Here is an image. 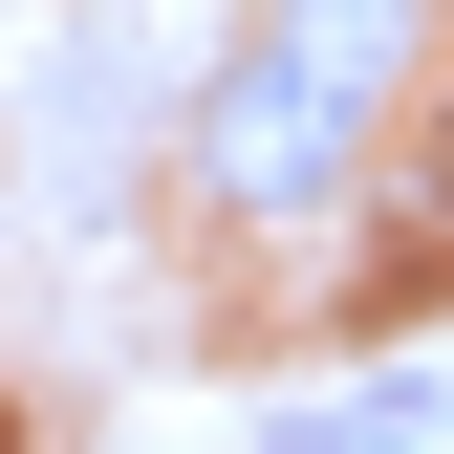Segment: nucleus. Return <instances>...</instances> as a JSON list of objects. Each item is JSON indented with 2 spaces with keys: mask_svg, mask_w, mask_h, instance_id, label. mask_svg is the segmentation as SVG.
<instances>
[{
  "mask_svg": "<svg viewBox=\"0 0 454 454\" xmlns=\"http://www.w3.org/2000/svg\"><path fill=\"white\" fill-rule=\"evenodd\" d=\"M389 66H411V0H260L239 22V66L195 87V216H239V239H303L325 195L368 174V108Z\"/></svg>",
  "mask_w": 454,
  "mask_h": 454,
  "instance_id": "obj_1",
  "label": "nucleus"
},
{
  "mask_svg": "<svg viewBox=\"0 0 454 454\" xmlns=\"http://www.w3.org/2000/svg\"><path fill=\"white\" fill-rule=\"evenodd\" d=\"M260 454H433V389H325V411H260Z\"/></svg>",
  "mask_w": 454,
  "mask_h": 454,
  "instance_id": "obj_2",
  "label": "nucleus"
}]
</instances>
